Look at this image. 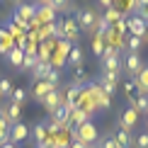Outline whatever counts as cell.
<instances>
[{"mask_svg":"<svg viewBox=\"0 0 148 148\" xmlns=\"http://www.w3.org/2000/svg\"><path fill=\"white\" fill-rule=\"evenodd\" d=\"M100 138V131H97V126L92 124V121H85V124H80L73 129V141H78V143H83V146H92L95 141Z\"/></svg>","mask_w":148,"mask_h":148,"instance_id":"6da1fadb","label":"cell"},{"mask_svg":"<svg viewBox=\"0 0 148 148\" xmlns=\"http://www.w3.org/2000/svg\"><path fill=\"white\" fill-rule=\"evenodd\" d=\"M97 17H100V15H97L92 8H80V10H78V15H75V24H78V29H83V32H88V34H95Z\"/></svg>","mask_w":148,"mask_h":148,"instance_id":"7a4b0ae2","label":"cell"},{"mask_svg":"<svg viewBox=\"0 0 148 148\" xmlns=\"http://www.w3.org/2000/svg\"><path fill=\"white\" fill-rule=\"evenodd\" d=\"M141 68H143V61H141V56H138V53H129L126 58H121V71H124L126 75L136 78Z\"/></svg>","mask_w":148,"mask_h":148,"instance_id":"3957f363","label":"cell"},{"mask_svg":"<svg viewBox=\"0 0 148 148\" xmlns=\"http://www.w3.org/2000/svg\"><path fill=\"white\" fill-rule=\"evenodd\" d=\"M41 104H44V109H46L49 114H53L61 104H66V95H61L58 90H53V92H49L44 100H41Z\"/></svg>","mask_w":148,"mask_h":148,"instance_id":"277c9868","label":"cell"},{"mask_svg":"<svg viewBox=\"0 0 148 148\" xmlns=\"http://www.w3.org/2000/svg\"><path fill=\"white\" fill-rule=\"evenodd\" d=\"M138 121V112L134 107H126L124 112H121V119H119V129H124V131H131L134 126H136Z\"/></svg>","mask_w":148,"mask_h":148,"instance_id":"5b68a950","label":"cell"},{"mask_svg":"<svg viewBox=\"0 0 148 148\" xmlns=\"http://www.w3.org/2000/svg\"><path fill=\"white\" fill-rule=\"evenodd\" d=\"M116 85H119V75H112V73H102V78H100V90H102L107 97L116 92Z\"/></svg>","mask_w":148,"mask_h":148,"instance_id":"8992f818","label":"cell"},{"mask_svg":"<svg viewBox=\"0 0 148 148\" xmlns=\"http://www.w3.org/2000/svg\"><path fill=\"white\" fill-rule=\"evenodd\" d=\"M27 136H29V129L24 126L22 121H17V124H12V126H10V143H15V146H17L20 141H24Z\"/></svg>","mask_w":148,"mask_h":148,"instance_id":"52a82bcc","label":"cell"},{"mask_svg":"<svg viewBox=\"0 0 148 148\" xmlns=\"http://www.w3.org/2000/svg\"><path fill=\"white\" fill-rule=\"evenodd\" d=\"M61 24H63V36H66V41H71V44H73V41H78L80 34H78V24H75V20H73V17H66Z\"/></svg>","mask_w":148,"mask_h":148,"instance_id":"ba28073f","label":"cell"},{"mask_svg":"<svg viewBox=\"0 0 148 148\" xmlns=\"http://www.w3.org/2000/svg\"><path fill=\"white\" fill-rule=\"evenodd\" d=\"M134 88H136L138 95H148V66L138 71V75L134 78Z\"/></svg>","mask_w":148,"mask_h":148,"instance_id":"9c48e42d","label":"cell"},{"mask_svg":"<svg viewBox=\"0 0 148 148\" xmlns=\"http://www.w3.org/2000/svg\"><path fill=\"white\" fill-rule=\"evenodd\" d=\"M53 90H56V88H53V85H49L46 80H36V83H34V90H32V97H34L36 102H41L49 92H53Z\"/></svg>","mask_w":148,"mask_h":148,"instance_id":"30bf717a","label":"cell"},{"mask_svg":"<svg viewBox=\"0 0 148 148\" xmlns=\"http://www.w3.org/2000/svg\"><path fill=\"white\" fill-rule=\"evenodd\" d=\"M102 73H112V75H119V73H121V56L102 58Z\"/></svg>","mask_w":148,"mask_h":148,"instance_id":"8fae6325","label":"cell"},{"mask_svg":"<svg viewBox=\"0 0 148 148\" xmlns=\"http://www.w3.org/2000/svg\"><path fill=\"white\" fill-rule=\"evenodd\" d=\"M126 29H129V32H131L134 36H141V39H143V34H146V22L141 20L138 15H134L131 20L126 22Z\"/></svg>","mask_w":148,"mask_h":148,"instance_id":"7c38bea8","label":"cell"},{"mask_svg":"<svg viewBox=\"0 0 148 148\" xmlns=\"http://www.w3.org/2000/svg\"><path fill=\"white\" fill-rule=\"evenodd\" d=\"M90 114L92 112H85V109H73V114H71V121H68V129H75L80 124H85V121H90Z\"/></svg>","mask_w":148,"mask_h":148,"instance_id":"4fadbf2b","label":"cell"},{"mask_svg":"<svg viewBox=\"0 0 148 148\" xmlns=\"http://www.w3.org/2000/svg\"><path fill=\"white\" fill-rule=\"evenodd\" d=\"M36 17V5H17V20H22V22H32Z\"/></svg>","mask_w":148,"mask_h":148,"instance_id":"5bb4252c","label":"cell"},{"mask_svg":"<svg viewBox=\"0 0 148 148\" xmlns=\"http://www.w3.org/2000/svg\"><path fill=\"white\" fill-rule=\"evenodd\" d=\"M39 24H51V22H56V10H51V8H36V17H34Z\"/></svg>","mask_w":148,"mask_h":148,"instance_id":"9a60e30c","label":"cell"},{"mask_svg":"<svg viewBox=\"0 0 148 148\" xmlns=\"http://www.w3.org/2000/svg\"><path fill=\"white\" fill-rule=\"evenodd\" d=\"M32 134H34V141H36V146L39 143H46V138H49V129L44 121H36L34 129H32Z\"/></svg>","mask_w":148,"mask_h":148,"instance_id":"2e32d148","label":"cell"},{"mask_svg":"<svg viewBox=\"0 0 148 148\" xmlns=\"http://www.w3.org/2000/svg\"><path fill=\"white\" fill-rule=\"evenodd\" d=\"M8 58H10V63H12V66L22 68V61H24V49L12 46V49H10V53H8Z\"/></svg>","mask_w":148,"mask_h":148,"instance_id":"e0dca14e","label":"cell"},{"mask_svg":"<svg viewBox=\"0 0 148 148\" xmlns=\"http://www.w3.org/2000/svg\"><path fill=\"white\" fill-rule=\"evenodd\" d=\"M51 68H53L51 63H36V66H34V71H32L34 83H36V80H46V75H49V71H51Z\"/></svg>","mask_w":148,"mask_h":148,"instance_id":"ac0fdd59","label":"cell"},{"mask_svg":"<svg viewBox=\"0 0 148 148\" xmlns=\"http://www.w3.org/2000/svg\"><path fill=\"white\" fill-rule=\"evenodd\" d=\"M131 107L136 109L138 114H141V112H143V114H148V95H136V100L131 102Z\"/></svg>","mask_w":148,"mask_h":148,"instance_id":"d6986e66","label":"cell"},{"mask_svg":"<svg viewBox=\"0 0 148 148\" xmlns=\"http://www.w3.org/2000/svg\"><path fill=\"white\" fill-rule=\"evenodd\" d=\"M68 66H73V68L83 66V51H80L78 46H73V49H71V53H68Z\"/></svg>","mask_w":148,"mask_h":148,"instance_id":"ffe728a7","label":"cell"},{"mask_svg":"<svg viewBox=\"0 0 148 148\" xmlns=\"http://www.w3.org/2000/svg\"><path fill=\"white\" fill-rule=\"evenodd\" d=\"M85 83H88V71H85L83 66H78V68H75V75H73V85H75V88H83Z\"/></svg>","mask_w":148,"mask_h":148,"instance_id":"44dd1931","label":"cell"},{"mask_svg":"<svg viewBox=\"0 0 148 148\" xmlns=\"http://www.w3.org/2000/svg\"><path fill=\"white\" fill-rule=\"evenodd\" d=\"M114 141H116V146H119V148H129V146H131V134L124 131V129H119Z\"/></svg>","mask_w":148,"mask_h":148,"instance_id":"7402d4cb","label":"cell"},{"mask_svg":"<svg viewBox=\"0 0 148 148\" xmlns=\"http://www.w3.org/2000/svg\"><path fill=\"white\" fill-rule=\"evenodd\" d=\"M102 51H104V36L102 34H92V53L102 58Z\"/></svg>","mask_w":148,"mask_h":148,"instance_id":"603a6c76","label":"cell"},{"mask_svg":"<svg viewBox=\"0 0 148 148\" xmlns=\"http://www.w3.org/2000/svg\"><path fill=\"white\" fill-rule=\"evenodd\" d=\"M141 44H143V39H141V36H134V34H129V39H126V49H129V53H138Z\"/></svg>","mask_w":148,"mask_h":148,"instance_id":"cb8c5ba5","label":"cell"},{"mask_svg":"<svg viewBox=\"0 0 148 148\" xmlns=\"http://www.w3.org/2000/svg\"><path fill=\"white\" fill-rule=\"evenodd\" d=\"M104 20H107V24L112 27L114 22H119V20H121V10H119V8H109L107 12H104Z\"/></svg>","mask_w":148,"mask_h":148,"instance_id":"d4e9b609","label":"cell"},{"mask_svg":"<svg viewBox=\"0 0 148 148\" xmlns=\"http://www.w3.org/2000/svg\"><path fill=\"white\" fill-rule=\"evenodd\" d=\"M39 63V58H36V53H27L24 51V61H22V68L24 71H34V66Z\"/></svg>","mask_w":148,"mask_h":148,"instance_id":"484cf974","label":"cell"},{"mask_svg":"<svg viewBox=\"0 0 148 148\" xmlns=\"http://www.w3.org/2000/svg\"><path fill=\"white\" fill-rule=\"evenodd\" d=\"M10 97H12V102H15V104H20V107H22L24 97H27V90H22V88H12Z\"/></svg>","mask_w":148,"mask_h":148,"instance_id":"4316f807","label":"cell"},{"mask_svg":"<svg viewBox=\"0 0 148 148\" xmlns=\"http://www.w3.org/2000/svg\"><path fill=\"white\" fill-rule=\"evenodd\" d=\"M58 68H51V71H49V75H46V83L49 85H53V88H56L58 90V85H61V75H58Z\"/></svg>","mask_w":148,"mask_h":148,"instance_id":"83f0119b","label":"cell"},{"mask_svg":"<svg viewBox=\"0 0 148 148\" xmlns=\"http://www.w3.org/2000/svg\"><path fill=\"white\" fill-rule=\"evenodd\" d=\"M10 92H12V83L8 78H0V97H10Z\"/></svg>","mask_w":148,"mask_h":148,"instance_id":"f1b7e54d","label":"cell"},{"mask_svg":"<svg viewBox=\"0 0 148 148\" xmlns=\"http://www.w3.org/2000/svg\"><path fill=\"white\" fill-rule=\"evenodd\" d=\"M134 146L136 148H148V131H141L136 138H134Z\"/></svg>","mask_w":148,"mask_h":148,"instance_id":"f546056e","label":"cell"},{"mask_svg":"<svg viewBox=\"0 0 148 148\" xmlns=\"http://www.w3.org/2000/svg\"><path fill=\"white\" fill-rule=\"evenodd\" d=\"M71 49H73L71 41H66V39H61V41H58V53H71Z\"/></svg>","mask_w":148,"mask_h":148,"instance_id":"4dcf8cb0","label":"cell"},{"mask_svg":"<svg viewBox=\"0 0 148 148\" xmlns=\"http://www.w3.org/2000/svg\"><path fill=\"white\" fill-rule=\"evenodd\" d=\"M10 49H12V36L0 41V53H10Z\"/></svg>","mask_w":148,"mask_h":148,"instance_id":"1f68e13d","label":"cell"},{"mask_svg":"<svg viewBox=\"0 0 148 148\" xmlns=\"http://www.w3.org/2000/svg\"><path fill=\"white\" fill-rule=\"evenodd\" d=\"M3 143H10V129H3L0 131V146Z\"/></svg>","mask_w":148,"mask_h":148,"instance_id":"d6a6232c","label":"cell"},{"mask_svg":"<svg viewBox=\"0 0 148 148\" xmlns=\"http://www.w3.org/2000/svg\"><path fill=\"white\" fill-rule=\"evenodd\" d=\"M136 15H138V17H141V20H143V22H148V5H146L143 10H138Z\"/></svg>","mask_w":148,"mask_h":148,"instance_id":"836d02e7","label":"cell"},{"mask_svg":"<svg viewBox=\"0 0 148 148\" xmlns=\"http://www.w3.org/2000/svg\"><path fill=\"white\" fill-rule=\"evenodd\" d=\"M146 5H148V0H136V5H134V10L138 12V10H143Z\"/></svg>","mask_w":148,"mask_h":148,"instance_id":"e575fe53","label":"cell"},{"mask_svg":"<svg viewBox=\"0 0 148 148\" xmlns=\"http://www.w3.org/2000/svg\"><path fill=\"white\" fill-rule=\"evenodd\" d=\"M97 3H100V5H102L104 10H109V8H112V5H114V0H97Z\"/></svg>","mask_w":148,"mask_h":148,"instance_id":"d590c367","label":"cell"},{"mask_svg":"<svg viewBox=\"0 0 148 148\" xmlns=\"http://www.w3.org/2000/svg\"><path fill=\"white\" fill-rule=\"evenodd\" d=\"M3 39H10V34H8V32H5V29H3V27H0V41H3Z\"/></svg>","mask_w":148,"mask_h":148,"instance_id":"8d00e7d4","label":"cell"},{"mask_svg":"<svg viewBox=\"0 0 148 148\" xmlns=\"http://www.w3.org/2000/svg\"><path fill=\"white\" fill-rule=\"evenodd\" d=\"M71 148H88V146H83V143H78V141H73V143H71Z\"/></svg>","mask_w":148,"mask_h":148,"instance_id":"74e56055","label":"cell"},{"mask_svg":"<svg viewBox=\"0 0 148 148\" xmlns=\"http://www.w3.org/2000/svg\"><path fill=\"white\" fill-rule=\"evenodd\" d=\"M0 148H17V146H15V143H3Z\"/></svg>","mask_w":148,"mask_h":148,"instance_id":"f35d334b","label":"cell"},{"mask_svg":"<svg viewBox=\"0 0 148 148\" xmlns=\"http://www.w3.org/2000/svg\"><path fill=\"white\" fill-rule=\"evenodd\" d=\"M143 41H148V22H146V34H143Z\"/></svg>","mask_w":148,"mask_h":148,"instance_id":"ab89813d","label":"cell"},{"mask_svg":"<svg viewBox=\"0 0 148 148\" xmlns=\"http://www.w3.org/2000/svg\"><path fill=\"white\" fill-rule=\"evenodd\" d=\"M10 3H20V0H10Z\"/></svg>","mask_w":148,"mask_h":148,"instance_id":"60d3db41","label":"cell"},{"mask_svg":"<svg viewBox=\"0 0 148 148\" xmlns=\"http://www.w3.org/2000/svg\"><path fill=\"white\" fill-rule=\"evenodd\" d=\"M95 148H102V146H95Z\"/></svg>","mask_w":148,"mask_h":148,"instance_id":"b9f144b4","label":"cell"},{"mask_svg":"<svg viewBox=\"0 0 148 148\" xmlns=\"http://www.w3.org/2000/svg\"><path fill=\"white\" fill-rule=\"evenodd\" d=\"M146 121H148V114H146Z\"/></svg>","mask_w":148,"mask_h":148,"instance_id":"7bdbcfd3","label":"cell"},{"mask_svg":"<svg viewBox=\"0 0 148 148\" xmlns=\"http://www.w3.org/2000/svg\"><path fill=\"white\" fill-rule=\"evenodd\" d=\"M0 100H3V97H0Z\"/></svg>","mask_w":148,"mask_h":148,"instance_id":"ee69618b","label":"cell"}]
</instances>
